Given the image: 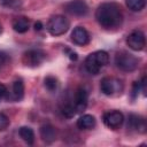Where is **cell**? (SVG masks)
Listing matches in <instances>:
<instances>
[{
	"mask_svg": "<svg viewBox=\"0 0 147 147\" xmlns=\"http://www.w3.org/2000/svg\"><path fill=\"white\" fill-rule=\"evenodd\" d=\"M95 124H96V121H95L94 116H92L90 114L83 115L77 119V126L80 130H91L95 126Z\"/></svg>",
	"mask_w": 147,
	"mask_h": 147,
	"instance_id": "obj_16",
	"label": "cell"
},
{
	"mask_svg": "<svg viewBox=\"0 0 147 147\" xmlns=\"http://www.w3.org/2000/svg\"><path fill=\"white\" fill-rule=\"evenodd\" d=\"M7 94H8V90H7L6 85H3L2 83H0V100L2 98H5Z\"/></svg>",
	"mask_w": 147,
	"mask_h": 147,
	"instance_id": "obj_24",
	"label": "cell"
},
{
	"mask_svg": "<svg viewBox=\"0 0 147 147\" xmlns=\"http://www.w3.org/2000/svg\"><path fill=\"white\" fill-rule=\"evenodd\" d=\"M139 63V60L132 55L131 53L129 52H125V51H121L116 54L115 56V64L116 67L124 71V72H131V71H134L137 68H138V64Z\"/></svg>",
	"mask_w": 147,
	"mask_h": 147,
	"instance_id": "obj_3",
	"label": "cell"
},
{
	"mask_svg": "<svg viewBox=\"0 0 147 147\" xmlns=\"http://www.w3.org/2000/svg\"><path fill=\"white\" fill-rule=\"evenodd\" d=\"M109 62V55L105 51H96L91 53L85 60V68L92 75H98L100 70Z\"/></svg>",
	"mask_w": 147,
	"mask_h": 147,
	"instance_id": "obj_2",
	"label": "cell"
},
{
	"mask_svg": "<svg viewBox=\"0 0 147 147\" xmlns=\"http://www.w3.org/2000/svg\"><path fill=\"white\" fill-rule=\"evenodd\" d=\"M13 29L18 33H24L30 28V21L25 16H18L13 20Z\"/></svg>",
	"mask_w": 147,
	"mask_h": 147,
	"instance_id": "obj_15",
	"label": "cell"
},
{
	"mask_svg": "<svg viewBox=\"0 0 147 147\" xmlns=\"http://www.w3.org/2000/svg\"><path fill=\"white\" fill-rule=\"evenodd\" d=\"M40 137L45 142L51 144L56 139V129L51 124H44L40 126Z\"/></svg>",
	"mask_w": 147,
	"mask_h": 147,
	"instance_id": "obj_14",
	"label": "cell"
},
{
	"mask_svg": "<svg viewBox=\"0 0 147 147\" xmlns=\"http://www.w3.org/2000/svg\"><path fill=\"white\" fill-rule=\"evenodd\" d=\"M140 91V82H134L132 85V98L134 99Z\"/></svg>",
	"mask_w": 147,
	"mask_h": 147,
	"instance_id": "obj_22",
	"label": "cell"
},
{
	"mask_svg": "<svg viewBox=\"0 0 147 147\" xmlns=\"http://www.w3.org/2000/svg\"><path fill=\"white\" fill-rule=\"evenodd\" d=\"M124 121V116L121 111L118 110H111V111H107L103 115V123L106 126L110 127V129H117L122 125Z\"/></svg>",
	"mask_w": 147,
	"mask_h": 147,
	"instance_id": "obj_9",
	"label": "cell"
},
{
	"mask_svg": "<svg viewBox=\"0 0 147 147\" xmlns=\"http://www.w3.org/2000/svg\"><path fill=\"white\" fill-rule=\"evenodd\" d=\"M23 96H24V83L21 78H18L13 83L11 91H10V94L8 95V99L13 101H20L23 99Z\"/></svg>",
	"mask_w": 147,
	"mask_h": 147,
	"instance_id": "obj_13",
	"label": "cell"
},
{
	"mask_svg": "<svg viewBox=\"0 0 147 147\" xmlns=\"http://www.w3.org/2000/svg\"><path fill=\"white\" fill-rule=\"evenodd\" d=\"M95 18L102 28L110 30L116 29L122 24L123 14L118 3L105 2L98 7L95 11Z\"/></svg>",
	"mask_w": 147,
	"mask_h": 147,
	"instance_id": "obj_1",
	"label": "cell"
},
{
	"mask_svg": "<svg viewBox=\"0 0 147 147\" xmlns=\"http://www.w3.org/2000/svg\"><path fill=\"white\" fill-rule=\"evenodd\" d=\"M126 6L132 11H140L146 6V0H125Z\"/></svg>",
	"mask_w": 147,
	"mask_h": 147,
	"instance_id": "obj_18",
	"label": "cell"
},
{
	"mask_svg": "<svg viewBox=\"0 0 147 147\" xmlns=\"http://www.w3.org/2000/svg\"><path fill=\"white\" fill-rule=\"evenodd\" d=\"M46 60V53L41 49H29L23 53L22 61L24 65L30 68L39 67Z\"/></svg>",
	"mask_w": 147,
	"mask_h": 147,
	"instance_id": "obj_6",
	"label": "cell"
},
{
	"mask_svg": "<svg viewBox=\"0 0 147 147\" xmlns=\"http://www.w3.org/2000/svg\"><path fill=\"white\" fill-rule=\"evenodd\" d=\"M9 125V118L3 114V113H0V132L1 131H5Z\"/></svg>",
	"mask_w": 147,
	"mask_h": 147,
	"instance_id": "obj_21",
	"label": "cell"
},
{
	"mask_svg": "<svg viewBox=\"0 0 147 147\" xmlns=\"http://www.w3.org/2000/svg\"><path fill=\"white\" fill-rule=\"evenodd\" d=\"M71 40L78 46H84L90 42V34L83 26H77L71 32Z\"/></svg>",
	"mask_w": 147,
	"mask_h": 147,
	"instance_id": "obj_12",
	"label": "cell"
},
{
	"mask_svg": "<svg viewBox=\"0 0 147 147\" xmlns=\"http://www.w3.org/2000/svg\"><path fill=\"white\" fill-rule=\"evenodd\" d=\"M20 137L28 144V145H32L34 142V132L31 127L29 126H22L18 131Z\"/></svg>",
	"mask_w": 147,
	"mask_h": 147,
	"instance_id": "obj_17",
	"label": "cell"
},
{
	"mask_svg": "<svg viewBox=\"0 0 147 147\" xmlns=\"http://www.w3.org/2000/svg\"><path fill=\"white\" fill-rule=\"evenodd\" d=\"M6 59H7V56H6V54L2 52V51H0V67L6 62Z\"/></svg>",
	"mask_w": 147,
	"mask_h": 147,
	"instance_id": "obj_25",
	"label": "cell"
},
{
	"mask_svg": "<svg viewBox=\"0 0 147 147\" xmlns=\"http://www.w3.org/2000/svg\"><path fill=\"white\" fill-rule=\"evenodd\" d=\"M70 23L62 15H54L48 20L47 30L52 36H61L69 30Z\"/></svg>",
	"mask_w": 147,
	"mask_h": 147,
	"instance_id": "obj_4",
	"label": "cell"
},
{
	"mask_svg": "<svg viewBox=\"0 0 147 147\" xmlns=\"http://www.w3.org/2000/svg\"><path fill=\"white\" fill-rule=\"evenodd\" d=\"M34 29H36V31H37V30H38V31L41 30V29H42V24H41V22H39V21L36 22V24H34Z\"/></svg>",
	"mask_w": 147,
	"mask_h": 147,
	"instance_id": "obj_26",
	"label": "cell"
},
{
	"mask_svg": "<svg viewBox=\"0 0 147 147\" xmlns=\"http://www.w3.org/2000/svg\"><path fill=\"white\" fill-rule=\"evenodd\" d=\"M1 31H2V28H1V24H0V33H1Z\"/></svg>",
	"mask_w": 147,
	"mask_h": 147,
	"instance_id": "obj_27",
	"label": "cell"
},
{
	"mask_svg": "<svg viewBox=\"0 0 147 147\" xmlns=\"http://www.w3.org/2000/svg\"><path fill=\"white\" fill-rule=\"evenodd\" d=\"M44 85H45L47 91L54 92V91H56L59 88V80L54 76H47L44 79Z\"/></svg>",
	"mask_w": 147,
	"mask_h": 147,
	"instance_id": "obj_19",
	"label": "cell"
},
{
	"mask_svg": "<svg viewBox=\"0 0 147 147\" xmlns=\"http://www.w3.org/2000/svg\"><path fill=\"white\" fill-rule=\"evenodd\" d=\"M126 44L132 51H141V49H144L145 44H146L144 32H141L140 30L132 31L126 38Z\"/></svg>",
	"mask_w": 147,
	"mask_h": 147,
	"instance_id": "obj_8",
	"label": "cell"
},
{
	"mask_svg": "<svg viewBox=\"0 0 147 147\" xmlns=\"http://www.w3.org/2000/svg\"><path fill=\"white\" fill-rule=\"evenodd\" d=\"M124 86L122 80L115 77H105L102 78L100 83V90L103 94L113 96V95H118L122 93Z\"/></svg>",
	"mask_w": 147,
	"mask_h": 147,
	"instance_id": "obj_5",
	"label": "cell"
},
{
	"mask_svg": "<svg viewBox=\"0 0 147 147\" xmlns=\"http://www.w3.org/2000/svg\"><path fill=\"white\" fill-rule=\"evenodd\" d=\"M65 52L68 53V56H69V59H70V60L76 61V60L78 59V55H77V53H76V52H74V51H71V49H69V48H65Z\"/></svg>",
	"mask_w": 147,
	"mask_h": 147,
	"instance_id": "obj_23",
	"label": "cell"
},
{
	"mask_svg": "<svg viewBox=\"0 0 147 147\" xmlns=\"http://www.w3.org/2000/svg\"><path fill=\"white\" fill-rule=\"evenodd\" d=\"M127 127L134 132L138 133H145L147 130V124L144 117L140 115L136 114H130L129 115V121H127Z\"/></svg>",
	"mask_w": 147,
	"mask_h": 147,
	"instance_id": "obj_10",
	"label": "cell"
},
{
	"mask_svg": "<svg viewBox=\"0 0 147 147\" xmlns=\"http://www.w3.org/2000/svg\"><path fill=\"white\" fill-rule=\"evenodd\" d=\"M87 102H88V92L86 91L85 87H78L75 93V101H74L77 113L84 111L87 107Z\"/></svg>",
	"mask_w": 147,
	"mask_h": 147,
	"instance_id": "obj_11",
	"label": "cell"
},
{
	"mask_svg": "<svg viewBox=\"0 0 147 147\" xmlns=\"http://www.w3.org/2000/svg\"><path fill=\"white\" fill-rule=\"evenodd\" d=\"M61 111H62V115L64 117H67V118H71L77 114V110H76L74 103H65L61 108Z\"/></svg>",
	"mask_w": 147,
	"mask_h": 147,
	"instance_id": "obj_20",
	"label": "cell"
},
{
	"mask_svg": "<svg viewBox=\"0 0 147 147\" xmlns=\"http://www.w3.org/2000/svg\"><path fill=\"white\" fill-rule=\"evenodd\" d=\"M64 9L68 14L74 16H85L88 13V7L84 0H71L68 3H65Z\"/></svg>",
	"mask_w": 147,
	"mask_h": 147,
	"instance_id": "obj_7",
	"label": "cell"
}]
</instances>
